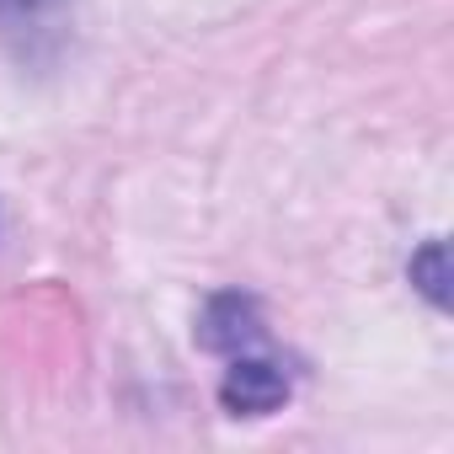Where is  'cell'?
<instances>
[{
	"instance_id": "cell-1",
	"label": "cell",
	"mask_w": 454,
	"mask_h": 454,
	"mask_svg": "<svg viewBox=\"0 0 454 454\" xmlns=\"http://www.w3.org/2000/svg\"><path fill=\"white\" fill-rule=\"evenodd\" d=\"M219 401L231 417H268L289 401V374L273 364V358H257V353H236L231 369L219 380Z\"/></svg>"
},
{
	"instance_id": "cell-2",
	"label": "cell",
	"mask_w": 454,
	"mask_h": 454,
	"mask_svg": "<svg viewBox=\"0 0 454 454\" xmlns=\"http://www.w3.org/2000/svg\"><path fill=\"white\" fill-rule=\"evenodd\" d=\"M198 342L214 348V353H231V358L236 353H257L268 342L262 316H257V300H247V294H219V300H208V310L198 321Z\"/></svg>"
},
{
	"instance_id": "cell-3",
	"label": "cell",
	"mask_w": 454,
	"mask_h": 454,
	"mask_svg": "<svg viewBox=\"0 0 454 454\" xmlns=\"http://www.w3.org/2000/svg\"><path fill=\"white\" fill-rule=\"evenodd\" d=\"M411 284H422V294L433 300V305H443V241H427L422 247V257L411 262Z\"/></svg>"
},
{
	"instance_id": "cell-4",
	"label": "cell",
	"mask_w": 454,
	"mask_h": 454,
	"mask_svg": "<svg viewBox=\"0 0 454 454\" xmlns=\"http://www.w3.org/2000/svg\"><path fill=\"white\" fill-rule=\"evenodd\" d=\"M43 6H54V0H0V12H6L12 22H27V17H38Z\"/></svg>"
}]
</instances>
